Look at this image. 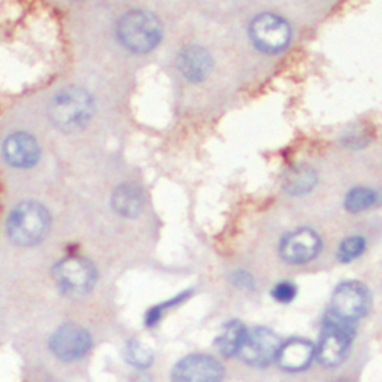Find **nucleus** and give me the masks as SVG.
Segmentation results:
<instances>
[{
  "label": "nucleus",
  "instance_id": "f257e3e1",
  "mask_svg": "<svg viewBox=\"0 0 382 382\" xmlns=\"http://www.w3.org/2000/svg\"><path fill=\"white\" fill-rule=\"evenodd\" d=\"M247 35L257 53L266 57H278L293 44L294 28L284 15L261 11L249 19Z\"/></svg>",
  "mask_w": 382,
  "mask_h": 382
},
{
  "label": "nucleus",
  "instance_id": "f03ea898",
  "mask_svg": "<svg viewBox=\"0 0 382 382\" xmlns=\"http://www.w3.org/2000/svg\"><path fill=\"white\" fill-rule=\"evenodd\" d=\"M118 39L128 51L147 54L156 49L163 39L160 19L145 9H133L124 14L118 23Z\"/></svg>",
  "mask_w": 382,
  "mask_h": 382
},
{
  "label": "nucleus",
  "instance_id": "7ed1b4c3",
  "mask_svg": "<svg viewBox=\"0 0 382 382\" xmlns=\"http://www.w3.org/2000/svg\"><path fill=\"white\" fill-rule=\"evenodd\" d=\"M49 115L58 128L65 132H76L92 118L93 100L84 88H65L53 99Z\"/></svg>",
  "mask_w": 382,
  "mask_h": 382
},
{
  "label": "nucleus",
  "instance_id": "20e7f679",
  "mask_svg": "<svg viewBox=\"0 0 382 382\" xmlns=\"http://www.w3.org/2000/svg\"><path fill=\"white\" fill-rule=\"evenodd\" d=\"M49 230V214L39 204L18 205L8 221V233L17 245L32 247L45 238Z\"/></svg>",
  "mask_w": 382,
  "mask_h": 382
},
{
  "label": "nucleus",
  "instance_id": "39448f33",
  "mask_svg": "<svg viewBox=\"0 0 382 382\" xmlns=\"http://www.w3.org/2000/svg\"><path fill=\"white\" fill-rule=\"evenodd\" d=\"M356 329L353 323L327 314L323 335L315 348L317 358L326 366H336L345 360L353 344Z\"/></svg>",
  "mask_w": 382,
  "mask_h": 382
},
{
  "label": "nucleus",
  "instance_id": "423d86ee",
  "mask_svg": "<svg viewBox=\"0 0 382 382\" xmlns=\"http://www.w3.org/2000/svg\"><path fill=\"white\" fill-rule=\"evenodd\" d=\"M323 249V239L317 230L297 227L279 242V256L290 265H306L317 258Z\"/></svg>",
  "mask_w": 382,
  "mask_h": 382
},
{
  "label": "nucleus",
  "instance_id": "0eeeda50",
  "mask_svg": "<svg viewBox=\"0 0 382 382\" xmlns=\"http://www.w3.org/2000/svg\"><path fill=\"white\" fill-rule=\"evenodd\" d=\"M369 305L370 294L366 285L357 281H348L335 290L329 313L348 323H354L356 319L366 315Z\"/></svg>",
  "mask_w": 382,
  "mask_h": 382
},
{
  "label": "nucleus",
  "instance_id": "6e6552de",
  "mask_svg": "<svg viewBox=\"0 0 382 382\" xmlns=\"http://www.w3.org/2000/svg\"><path fill=\"white\" fill-rule=\"evenodd\" d=\"M58 285L69 294H85L96 284L97 272L92 261L81 257H69L56 267Z\"/></svg>",
  "mask_w": 382,
  "mask_h": 382
},
{
  "label": "nucleus",
  "instance_id": "1a4fd4ad",
  "mask_svg": "<svg viewBox=\"0 0 382 382\" xmlns=\"http://www.w3.org/2000/svg\"><path fill=\"white\" fill-rule=\"evenodd\" d=\"M215 60L209 49L197 42H190L178 51L176 70L184 81L202 84L214 72Z\"/></svg>",
  "mask_w": 382,
  "mask_h": 382
},
{
  "label": "nucleus",
  "instance_id": "9d476101",
  "mask_svg": "<svg viewBox=\"0 0 382 382\" xmlns=\"http://www.w3.org/2000/svg\"><path fill=\"white\" fill-rule=\"evenodd\" d=\"M281 345L279 336L274 330L266 327H256L248 331L244 347L240 349V356L244 361L251 366L265 367L278 358Z\"/></svg>",
  "mask_w": 382,
  "mask_h": 382
},
{
  "label": "nucleus",
  "instance_id": "9b49d317",
  "mask_svg": "<svg viewBox=\"0 0 382 382\" xmlns=\"http://www.w3.org/2000/svg\"><path fill=\"white\" fill-rule=\"evenodd\" d=\"M223 365L206 354H190L172 369V382H223Z\"/></svg>",
  "mask_w": 382,
  "mask_h": 382
},
{
  "label": "nucleus",
  "instance_id": "f8f14e48",
  "mask_svg": "<svg viewBox=\"0 0 382 382\" xmlns=\"http://www.w3.org/2000/svg\"><path fill=\"white\" fill-rule=\"evenodd\" d=\"M49 348L57 358L75 361L83 358L92 349V336L81 326L65 324L57 329L49 339Z\"/></svg>",
  "mask_w": 382,
  "mask_h": 382
},
{
  "label": "nucleus",
  "instance_id": "ddd939ff",
  "mask_svg": "<svg viewBox=\"0 0 382 382\" xmlns=\"http://www.w3.org/2000/svg\"><path fill=\"white\" fill-rule=\"evenodd\" d=\"M318 170L306 162H296L290 165L281 175V188L290 197H305L318 187Z\"/></svg>",
  "mask_w": 382,
  "mask_h": 382
},
{
  "label": "nucleus",
  "instance_id": "4468645a",
  "mask_svg": "<svg viewBox=\"0 0 382 382\" xmlns=\"http://www.w3.org/2000/svg\"><path fill=\"white\" fill-rule=\"evenodd\" d=\"M315 347L305 339H290L281 345L278 363L287 372L306 370L315 358Z\"/></svg>",
  "mask_w": 382,
  "mask_h": 382
},
{
  "label": "nucleus",
  "instance_id": "2eb2a0df",
  "mask_svg": "<svg viewBox=\"0 0 382 382\" xmlns=\"http://www.w3.org/2000/svg\"><path fill=\"white\" fill-rule=\"evenodd\" d=\"M3 154L13 166L28 167L38 162L39 147L36 140L30 135L15 133L6 139Z\"/></svg>",
  "mask_w": 382,
  "mask_h": 382
},
{
  "label": "nucleus",
  "instance_id": "dca6fc26",
  "mask_svg": "<svg viewBox=\"0 0 382 382\" xmlns=\"http://www.w3.org/2000/svg\"><path fill=\"white\" fill-rule=\"evenodd\" d=\"M344 209L348 214L358 215L375 208L382 206L381 191L366 184H357L349 187L344 196Z\"/></svg>",
  "mask_w": 382,
  "mask_h": 382
},
{
  "label": "nucleus",
  "instance_id": "f3484780",
  "mask_svg": "<svg viewBox=\"0 0 382 382\" xmlns=\"http://www.w3.org/2000/svg\"><path fill=\"white\" fill-rule=\"evenodd\" d=\"M117 213L126 218H136L144 209V193L135 184L119 185L113 196Z\"/></svg>",
  "mask_w": 382,
  "mask_h": 382
},
{
  "label": "nucleus",
  "instance_id": "a211bd4d",
  "mask_svg": "<svg viewBox=\"0 0 382 382\" xmlns=\"http://www.w3.org/2000/svg\"><path fill=\"white\" fill-rule=\"evenodd\" d=\"M248 331L245 326L238 319L229 321L221 329L215 339V347L218 353L224 357H233L240 353L244 347V342L247 339Z\"/></svg>",
  "mask_w": 382,
  "mask_h": 382
},
{
  "label": "nucleus",
  "instance_id": "6ab92c4d",
  "mask_svg": "<svg viewBox=\"0 0 382 382\" xmlns=\"http://www.w3.org/2000/svg\"><path fill=\"white\" fill-rule=\"evenodd\" d=\"M367 240L361 235H349L339 242L338 247V260L340 263H351L356 261L366 253Z\"/></svg>",
  "mask_w": 382,
  "mask_h": 382
},
{
  "label": "nucleus",
  "instance_id": "aec40b11",
  "mask_svg": "<svg viewBox=\"0 0 382 382\" xmlns=\"http://www.w3.org/2000/svg\"><path fill=\"white\" fill-rule=\"evenodd\" d=\"M126 360L135 367H148L153 365L154 354L140 340H130L126 347Z\"/></svg>",
  "mask_w": 382,
  "mask_h": 382
},
{
  "label": "nucleus",
  "instance_id": "412c9836",
  "mask_svg": "<svg viewBox=\"0 0 382 382\" xmlns=\"http://www.w3.org/2000/svg\"><path fill=\"white\" fill-rule=\"evenodd\" d=\"M190 294H191V291H190V290H188V291H184V293H181L179 296L172 297L170 300L163 301V304H160V305L154 306L153 309H149V310H148V314H147V318H145L147 326H148V327L156 326V324L158 323V321L162 319L163 314L166 313V310H167L169 308H174V306H176V305H179V304H183V301L187 300V297H188Z\"/></svg>",
  "mask_w": 382,
  "mask_h": 382
},
{
  "label": "nucleus",
  "instance_id": "4be33fe9",
  "mask_svg": "<svg viewBox=\"0 0 382 382\" xmlns=\"http://www.w3.org/2000/svg\"><path fill=\"white\" fill-rule=\"evenodd\" d=\"M340 144L349 151H361L370 144V135L365 130H353L340 138Z\"/></svg>",
  "mask_w": 382,
  "mask_h": 382
},
{
  "label": "nucleus",
  "instance_id": "5701e85b",
  "mask_svg": "<svg viewBox=\"0 0 382 382\" xmlns=\"http://www.w3.org/2000/svg\"><path fill=\"white\" fill-rule=\"evenodd\" d=\"M297 294V288L293 283H288V281H283V283H278L274 290H272V296L279 304H290L296 299Z\"/></svg>",
  "mask_w": 382,
  "mask_h": 382
},
{
  "label": "nucleus",
  "instance_id": "b1692460",
  "mask_svg": "<svg viewBox=\"0 0 382 382\" xmlns=\"http://www.w3.org/2000/svg\"><path fill=\"white\" fill-rule=\"evenodd\" d=\"M232 281L240 288H253L254 285L253 276L248 272H244V270H238V272L232 274Z\"/></svg>",
  "mask_w": 382,
  "mask_h": 382
},
{
  "label": "nucleus",
  "instance_id": "393cba45",
  "mask_svg": "<svg viewBox=\"0 0 382 382\" xmlns=\"http://www.w3.org/2000/svg\"><path fill=\"white\" fill-rule=\"evenodd\" d=\"M379 191H381V200H382V188H379Z\"/></svg>",
  "mask_w": 382,
  "mask_h": 382
},
{
  "label": "nucleus",
  "instance_id": "a878e982",
  "mask_svg": "<svg viewBox=\"0 0 382 382\" xmlns=\"http://www.w3.org/2000/svg\"><path fill=\"white\" fill-rule=\"evenodd\" d=\"M338 382H349V381H338Z\"/></svg>",
  "mask_w": 382,
  "mask_h": 382
}]
</instances>
